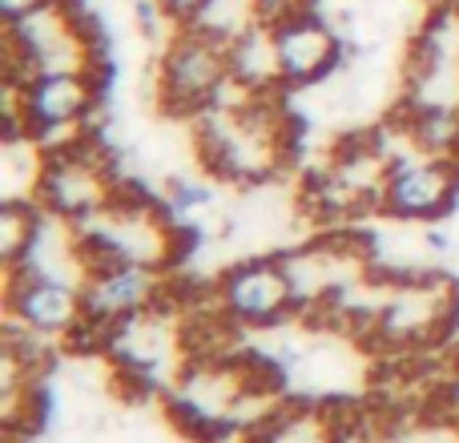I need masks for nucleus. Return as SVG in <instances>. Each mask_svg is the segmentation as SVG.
Wrapping results in <instances>:
<instances>
[{
	"label": "nucleus",
	"mask_w": 459,
	"mask_h": 443,
	"mask_svg": "<svg viewBox=\"0 0 459 443\" xmlns=\"http://www.w3.org/2000/svg\"><path fill=\"white\" fill-rule=\"evenodd\" d=\"M194 153L210 178L230 186H262L282 174L294 153L286 93L246 97L230 89L214 109L194 117Z\"/></svg>",
	"instance_id": "f257e3e1"
},
{
	"label": "nucleus",
	"mask_w": 459,
	"mask_h": 443,
	"mask_svg": "<svg viewBox=\"0 0 459 443\" xmlns=\"http://www.w3.org/2000/svg\"><path fill=\"white\" fill-rule=\"evenodd\" d=\"M81 250H85L89 270L109 266V262H134V266L174 270L178 258L190 250V230L166 210L161 198H145L137 186H121V194L77 226Z\"/></svg>",
	"instance_id": "f03ea898"
},
{
	"label": "nucleus",
	"mask_w": 459,
	"mask_h": 443,
	"mask_svg": "<svg viewBox=\"0 0 459 443\" xmlns=\"http://www.w3.org/2000/svg\"><path fill=\"white\" fill-rule=\"evenodd\" d=\"M4 137H29L40 150H61L93 134L101 105V73H37L21 85H4Z\"/></svg>",
	"instance_id": "7ed1b4c3"
},
{
	"label": "nucleus",
	"mask_w": 459,
	"mask_h": 443,
	"mask_svg": "<svg viewBox=\"0 0 459 443\" xmlns=\"http://www.w3.org/2000/svg\"><path fill=\"white\" fill-rule=\"evenodd\" d=\"M4 85H21L37 73H101V48L77 4L56 0L4 24Z\"/></svg>",
	"instance_id": "20e7f679"
},
{
	"label": "nucleus",
	"mask_w": 459,
	"mask_h": 443,
	"mask_svg": "<svg viewBox=\"0 0 459 443\" xmlns=\"http://www.w3.org/2000/svg\"><path fill=\"white\" fill-rule=\"evenodd\" d=\"M459 315V282L447 270H411L387 278L375 299L371 339H383L391 351H420L452 331Z\"/></svg>",
	"instance_id": "39448f33"
},
{
	"label": "nucleus",
	"mask_w": 459,
	"mask_h": 443,
	"mask_svg": "<svg viewBox=\"0 0 459 443\" xmlns=\"http://www.w3.org/2000/svg\"><path fill=\"white\" fill-rule=\"evenodd\" d=\"M158 105L169 117H198L214 109L234 89L230 77V40L210 37L202 29H178L169 32L158 61Z\"/></svg>",
	"instance_id": "423d86ee"
},
{
	"label": "nucleus",
	"mask_w": 459,
	"mask_h": 443,
	"mask_svg": "<svg viewBox=\"0 0 459 443\" xmlns=\"http://www.w3.org/2000/svg\"><path fill=\"white\" fill-rule=\"evenodd\" d=\"M121 178L109 161V150L101 142H93V134L81 137L73 145L45 153L37 182V206L48 218H61L69 226H85L89 218H97L113 198L121 194Z\"/></svg>",
	"instance_id": "0eeeda50"
},
{
	"label": "nucleus",
	"mask_w": 459,
	"mask_h": 443,
	"mask_svg": "<svg viewBox=\"0 0 459 443\" xmlns=\"http://www.w3.org/2000/svg\"><path fill=\"white\" fill-rule=\"evenodd\" d=\"M459 202V161L428 153L403 137L387 158V178L379 194V214L387 222L431 226L455 214Z\"/></svg>",
	"instance_id": "6e6552de"
},
{
	"label": "nucleus",
	"mask_w": 459,
	"mask_h": 443,
	"mask_svg": "<svg viewBox=\"0 0 459 443\" xmlns=\"http://www.w3.org/2000/svg\"><path fill=\"white\" fill-rule=\"evenodd\" d=\"M214 307L238 331H278L302 315L282 254H246L214 278Z\"/></svg>",
	"instance_id": "1a4fd4ad"
},
{
	"label": "nucleus",
	"mask_w": 459,
	"mask_h": 443,
	"mask_svg": "<svg viewBox=\"0 0 459 443\" xmlns=\"http://www.w3.org/2000/svg\"><path fill=\"white\" fill-rule=\"evenodd\" d=\"M4 323L56 347H77L85 334V286L37 270H4Z\"/></svg>",
	"instance_id": "9d476101"
},
{
	"label": "nucleus",
	"mask_w": 459,
	"mask_h": 443,
	"mask_svg": "<svg viewBox=\"0 0 459 443\" xmlns=\"http://www.w3.org/2000/svg\"><path fill=\"white\" fill-rule=\"evenodd\" d=\"M169 286H174L169 270L134 266V262L93 266L85 278V334H97V347H105L113 326L169 307ZM85 334L77 347H85Z\"/></svg>",
	"instance_id": "9b49d317"
},
{
	"label": "nucleus",
	"mask_w": 459,
	"mask_h": 443,
	"mask_svg": "<svg viewBox=\"0 0 459 443\" xmlns=\"http://www.w3.org/2000/svg\"><path fill=\"white\" fill-rule=\"evenodd\" d=\"M270 32H274V53L286 93L326 85L347 61V40L334 29L331 16H323L318 8H307L299 16L270 24Z\"/></svg>",
	"instance_id": "f8f14e48"
},
{
	"label": "nucleus",
	"mask_w": 459,
	"mask_h": 443,
	"mask_svg": "<svg viewBox=\"0 0 459 443\" xmlns=\"http://www.w3.org/2000/svg\"><path fill=\"white\" fill-rule=\"evenodd\" d=\"M230 77L234 89L246 97H270V93H286L282 85V69H278V53H274V32L270 24H250L242 37L230 40Z\"/></svg>",
	"instance_id": "ddd939ff"
},
{
	"label": "nucleus",
	"mask_w": 459,
	"mask_h": 443,
	"mask_svg": "<svg viewBox=\"0 0 459 443\" xmlns=\"http://www.w3.org/2000/svg\"><path fill=\"white\" fill-rule=\"evenodd\" d=\"M45 218L48 214L32 198H4V206H0V262H4V270H16L32 254Z\"/></svg>",
	"instance_id": "4468645a"
},
{
	"label": "nucleus",
	"mask_w": 459,
	"mask_h": 443,
	"mask_svg": "<svg viewBox=\"0 0 459 443\" xmlns=\"http://www.w3.org/2000/svg\"><path fill=\"white\" fill-rule=\"evenodd\" d=\"M250 24H258L254 0H206L202 16L190 24V29H202V32H210V37L234 40V37H242Z\"/></svg>",
	"instance_id": "2eb2a0df"
},
{
	"label": "nucleus",
	"mask_w": 459,
	"mask_h": 443,
	"mask_svg": "<svg viewBox=\"0 0 459 443\" xmlns=\"http://www.w3.org/2000/svg\"><path fill=\"white\" fill-rule=\"evenodd\" d=\"M161 202H166V210L174 214L178 222L198 214V210H206L210 202H214V186H206L202 178H190V174H169L166 182H161Z\"/></svg>",
	"instance_id": "dca6fc26"
},
{
	"label": "nucleus",
	"mask_w": 459,
	"mask_h": 443,
	"mask_svg": "<svg viewBox=\"0 0 459 443\" xmlns=\"http://www.w3.org/2000/svg\"><path fill=\"white\" fill-rule=\"evenodd\" d=\"M307 8H318L315 0H254V13H258L262 24H278L286 16H299Z\"/></svg>",
	"instance_id": "f3484780"
},
{
	"label": "nucleus",
	"mask_w": 459,
	"mask_h": 443,
	"mask_svg": "<svg viewBox=\"0 0 459 443\" xmlns=\"http://www.w3.org/2000/svg\"><path fill=\"white\" fill-rule=\"evenodd\" d=\"M158 4H161V13H166V21L174 24V29H190V24L202 16L206 0H158Z\"/></svg>",
	"instance_id": "a211bd4d"
},
{
	"label": "nucleus",
	"mask_w": 459,
	"mask_h": 443,
	"mask_svg": "<svg viewBox=\"0 0 459 443\" xmlns=\"http://www.w3.org/2000/svg\"><path fill=\"white\" fill-rule=\"evenodd\" d=\"M48 4H56V0H0V21L13 24V21H21V16H32Z\"/></svg>",
	"instance_id": "6ab92c4d"
},
{
	"label": "nucleus",
	"mask_w": 459,
	"mask_h": 443,
	"mask_svg": "<svg viewBox=\"0 0 459 443\" xmlns=\"http://www.w3.org/2000/svg\"><path fill=\"white\" fill-rule=\"evenodd\" d=\"M431 443H459V428H452V431H444L439 439H431Z\"/></svg>",
	"instance_id": "aec40b11"
}]
</instances>
